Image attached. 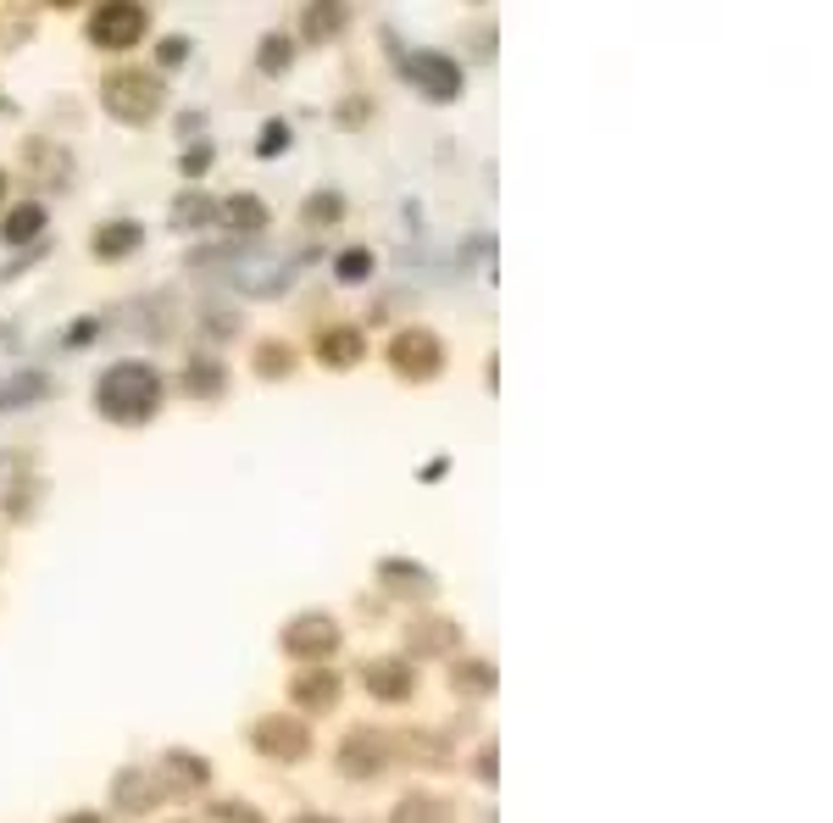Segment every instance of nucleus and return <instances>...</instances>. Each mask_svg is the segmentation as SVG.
<instances>
[{"label":"nucleus","instance_id":"15","mask_svg":"<svg viewBox=\"0 0 833 823\" xmlns=\"http://www.w3.org/2000/svg\"><path fill=\"white\" fill-rule=\"evenodd\" d=\"M139 246V223H106L94 234V257H128Z\"/></svg>","mask_w":833,"mask_h":823},{"label":"nucleus","instance_id":"10","mask_svg":"<svg viewBox=\"0 0 833 823\" xmlns=\"http://www.w3.org/2000/svg\"><path fill=\"white\" fill-rule=\"evenodd\" d=\"M412 662H401V657H383V662H367V690L378 696V701H406L412 696Z\"/></svg>","mask_w":833,"mask_h":823},{"label":"nucleus","instance_id":"12","mask_svg":"<svg viewBox=\"0 0 833 823\" xmlns=\"http://www.w3.org/2000/svg\"><path fill=\"white\" fill-rule=\"evenodd\" d=\"M317 357H323L328 367H356V362H362V334H356V328H323Z\"/></svg>","mask_w":833,"mask_h":823},{"label":"nucleus","instance_id":"19","mask_svg":"<svg viewBox=\"0 0 833 823\" xmlns=\"http://www.w3.org/2000/svg\"><path fill=\"white\" fill-rule=\"evenodd\" d=\"M162 773H173V785H206V762L189 757V751H173V757L162 762Z\"/></svg>","mask_w":833,"mask_h":823},{"label":"nucleus","instance_id":"6","mask_svg":"<svg viewBox=\"0 0 833 823\" xmlns=\"http://www.w3.org/2000/svg\"><path fill=\"white\" fill-rule=\"evenodd\" d=\"M339 646V623L328 618V612H306V618H295L283 628V651L289 657H306V662H317V657H328Z\"/></svg>","mask_w":833,"mask_h":823},{"label":"nucleus","instance_id":"28","mask_svg":"<svg viewBox=\"0 0 833 823\" xmlns=\"http://www.w3.org/2000/svg\"><path fill=\"white\" fill-rule=\"evenodd\" d=\"M339 23H345V12H328V7H317L306 28H312V34H328V28H339Z\"/></svg>","mask_w":833,"mask_h":823},{"label":"nucleus","instance_id":"25","mask_svg":"<svg viewBox=\"0 0 833 823\" xmlns=\"http://www.w3.org/2000/svg\"><path fill=\"white\" fill-rule=\"evenodd\" d=\"M283 62H289V39H267V45H262V67L278 73Z\"/></svg>","mask_w":833,"mask_h":823},{"label":"nucleus","instance_id":"13","mask_svg":"<svg viewBox=\"0 0 833 823\" xmlns=\"http://www.w3.org/2000/svg\"><path fill=\"white\" fill-rule=\"evenodd\" d=\"M412 651H422V657H445V651H456V623H445V618H422V623H412Z\"/></svg>","mask_w":833,"mask_h":823},{"label":"nucleus","instance_id":"27","mask_svg":"<svg viewBox=\"0 0 833 823\" xmlns=\"http://www.w3.org/2000/svg\"><path fill=\"white\" fill-rule=\"evenodd\" d=\"M194 217L206 223V217H212V207H206L201 196H184V201H178V223H194Z\"/></svg>","mask_w":833,"mask_h":823},{"label":"nucleus","instance_id":"23","mask_svg":"<svg viewBox=\"0 0 833 823\" xmlns=\"http://www.w3.org/2000/svg\"><path fill=\"white\" fill-rule=\"evenodd\" d=\"M339 212H345V201H339V196H312V207H306L312 223H333Z\"/></svg>","mask_w":833,"mask_h":823},{"label":"nucleus","instance_id":"22","mask_svg":"<svg viewBox=\"0 0 833 823\" xmlns=\"http://www.w3.org/2000/svg\"><path fill=\"white\" fill-rule=\"evenodd\" d=\"M378 573H383V578H395V590H428V573L412 568V562H383Z\"/></svg>","mask_w":833,"mask_h":823},{"label":"nucleus","instance_id":"21","mask_svg":"<svg viewBox=\"0 0 833 823\" xmlns=\"http://www.w3.org/2000/svg\"><path fill=\"white\" fill-rule=\"evenodd\" d=\"M206 823H262V812L244 807V801H212L206 807Z\"/></svg>","mask_w":833,"mask_h":823},{"label":"nucleus","instance_id":"9","mask_svg":"<svg viewBox=\"0 0 833 823\" xmlns=\"http://www.w3.org/2000/svg\"><path fill=\"white\" fill-rule=\"evenodd\" d=\"M406 73L417 78L422 95H433V101H451V95L462 89V67H456L451 57H417Z\"/></svg>","mask_w":833,"mask_h":823},{"label":"nucleus","instance_id":"11","mask_svg":"<svg viewBox=\"0 0 833 823\" xmlns=\"http://www.w3.org/2000/svg\"><path fill=\"white\" fill-rule=\"evenodd\" d=\"M112 796H117L123 812H144V807H151V796H162L156 790V768H128V773H117Z\"/></svg>","mask_w":833,"mask_h":823},{"label":"nucleus","instance_id":"18","mask_svg":"<svg viewBox=\"0 0 833 823\" xmlns=\"http://www.w3.org/2000/svg\"><path fill=\"white\" fill-rule=\"evenodd\" d=\"M456 690H462V696H467V690H472V696H489V690H495V668H489V662H462V668H456Z\"/></svg>","mask_w":833,"mask_h":823},{"label":"nucleus","instance_id":"17","mask_svg":"<svg viewBox=\"0 0 833 823\" xmlns=\"http://www.w3.org/2000/svg\"><path fill=\"white\" fill-rule=\"evenodd\" d=\"M184 384H189V396H223V367L217 362H194L189 373H184Z\"/></svg>","mask_w":833,"mask_h":823},{"label":"nucleus","instance_id":"29","mask_svg":"<svg viewBox=\"0 0 833 823\" xmlns=\"http://www.w3.org/2000/svg\"><path fill=\"white\" fill-rule=\"evenodd\" d=\"M262 151L273 157V151H283V123H267V134H262Z\"/></svg>","mask_w":833,"mask_h":823},{"label":"nucleus","instance_id":"26","mask_svg":"<svg viewBox=\"0 0 833 823\" xmlns=\"http://www.w3.org/2000/svg\"><path fill=\"white\" fill-rule=\"evenodd\" d=\"M367 267H373L367 251H345V257H339V273H345V278H367Z\"/></svg>","mask_w":833,"mask_h":823},{"label":"nucleus","instance_id":"20","mask_svg":"<svg viewBox=\"0 0 833 823\" xmlns=\"http://www.w3.org/2000/svg\"><path fill=\"white\" fill-rule=\"evenodd\" d=\"M39 223H45V212L28 201V207H17V212L7 217V228H0V234H7L12 246H23V239H34V234H39Z\"/></svg>","mask_w":833,"mask_h":823},{"label":"nucleus","instance_id":"24","mask_svg":"<svg viewBox=\"0 0 833 823\" xmlns=\"http://www.w3.org/2000/svg\"><path fill=\"white\" fill-rule=\"evenodd\" d=\"M256 362H262V373H283L289 362H295V351H289V346H262Z\"/></svg>","mask_w":833,"mask_h":823},{"label":"nucleus","instance_id":"32","mask_svg":"<svg viewBox=\"0 0 833 823\" xmlns=\"http://www.w3.org/2000/svg\"><path fill=\"white\" fill-rule=\"evenodd\" d=\"M289 823H339V818H328V812H301V818H289Z\"/></svg>","mask_w":833,"mask_h":823},{"label":"nucleus","instance_id":"1","mask_svg":"<svg viewBox=\"0 0 833 823\" xmlns=\"http://www.w3.org/2000/svg\"><path fill=\"white\" fill-rule=\"evenodd\" d=\"M94 401H101V412L117 417V423H139L162 407V373L151 362H117L112 373H101V384H94Z\"/></svg>","mask_w":833,"mask_h":823},{"label":"nucleus","instance_id":"3","mask_svg":"<svg viewBox=\"0 0 833 823\" xmlns=\"http://www.w3.org/2000/svg\"><path fill=\"white\" fill-rule=\"evenodd\" d=\"M251 746L273 762H301L312 751V735H306V723L301 718H256V730H251Z\"/></svg>","mask_w":833,"mask_h":823},{"label":"nucleus","instance_id":"4","mask_svg":"<svg viewBox=\"0 0 833 823\" xmlns=\"http://www.w3.org/2000/svg\"><path fill=\"white\" fill-rule=\"evenodd\" d=\"M144 28H151L144 7H94V17H89V39L101 45V51H128Z\"/></svg>","mask_w":833,"mask_h":823},{"label":"nucleus","instance_id":"5","mask_svg":"<svg viewBox=\"0 0 833 823\" xmlns=\"http://www.w3.org/2000/svg\"><path fill=\"white\" fill-rule=\"evenodd\" d=\"M389 757H395V746H389L378 730H356V735H345V746H339V768L351 773V780H378V773L389 768Z\"/></svg>","mask_w":833,"mask_h":823},{"label":"nucleus","instance_id":"8","mask_svg":"<svg viewBox=\"0 0 833 823\" xmlns=\"http://www.w3.org/2000/svg\"><path fill=\"white\" fill-rule=\"evenodd\" d=\"M289 701H295L301 712H323V707H333V701H339V673H328V668H306V673H295V679H289Z\"/></svg>","mask_w":833,"mask_h":823},{"label":"nucleus","instance_id":"33","mask_svg":"<svg viewBox=\"0 0 833 823\" xmlns=\"http://www.w3.org/2000/svg\"><path fill=\"white\" fill-rule=\"evenodd\" d=\"M62 823H101V818H94V812H73V818H62Z\"/></svg>","mask_w":833,"mask_h":823},{"label":"nucleus","instance_id":"14","mask_svg":"<svg viewBox=\"0 0 833 823\" xmlns=\"http://www.w3.org/2000/svg\"><path fill=\"white\" fill-rule=\"evenodd\" d=\"M395 823H456V812L439 801V796H406L395 807Z\"/></svg>","mask_w":833,"mask_h":823},{"label":"nucleus","instance_id":"34","mask_svg":"<svg viewBox=\"0 0 833 823\" xmlns=\"http://www.w3.org/2000/svg\"><path fill=\"white\" fill-rule=\"evenodd\" d=\"M0 196H7V178H0Z\"/></svg>","mask_w":833,"mask_h":823},{"label":"nucleus","instance_id":"16","mask_svg":"<svg viewBox=\"0 0 833 823\" xmlns=\"http://www.w3.org/2000/svg\"><path fill=\"white\" fill-rule=\"evenodd\" d=\"M223 217H228L239 234H256V228L267 223V207L251 201V196H234V201H223Z\"/></svg>","mask_w":833,"mask_h":823},{"label":"nucleus","instance_id":"7","mask_svg":"<svg viewBox=\"0 0 833 823\" xmlns=\"http://www.w3.org/2000/svg\"><path fill=\"white\" fill-rule=\"evenodd\" d=\"M389 362H395L406 378H433L439 362H445V351H439V340L428 328H406V334H395V346H389Z\"/></svg>","mask_w":833,"mask_h":823},{"label":"nucleus","instance_id":"30","mask_svg":"<svg viewBox=\"0 0 833 823\" xmlns=\"http://www.w3.org/2000/svg\"><path fill=\"white\" fill-rule=\"evenodd\" d=\"M206 162H212V151H189V157H184V173H189V178L206 173Z\"/></svg>","mask_w":833,"mask_h":823},{"label":"nucleus","instance_id":"2","mask_svg":"<svg viewBox=\"0 0 833 823\" xmlns=\"http://www.w3.org/2000/svg\"><path fill=\"white\" fill-rule=\"evenodd\" d=\"M106 112L123 123H151L162 112V78L144 67H117L106 78Z\"/></svg>","mask_w":833,"mask_h":823},{"label":"nucleus","instance_id":"31","mask_svg":"<svg viewBox=\"0 0 833 823\" xmlns=\"http://www.w3.org/2000/svg\"><path fill=\"white\" fill-rule=\"evenodd\" d=\"M478 773H483V780H495V746L478 751Z\"/></svg>","mask_w":833,"mask_h":823}]
</instances>
